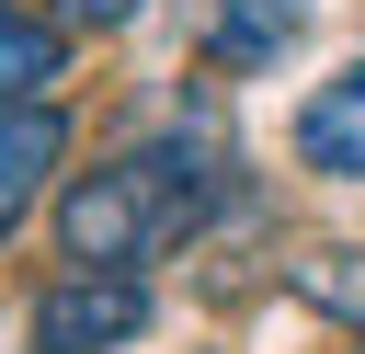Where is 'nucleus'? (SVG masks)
I'll list each match as a JSON object with an SVG mask.
<instances>
[{
  "instance_id": "1",
  "label": "nucleus",
  "mask_w": 365,
  "mask_h": 354,
  "mask_svg": "<svg viewBox=\"0 0 365 354\" xmlns=\"http://www.w3.org/2000/svg\"><path fill=\"white\" fill-rule=\"evenodd\" d=\"M205 206H217V160L182 148V137H160V148H125V160H103V171H80V183L57 194V251H68L80 274H137V263H160Z\"/></svg>"
},
{
  "instance_id": "5",
  "label": "nucleus",
  "mask_w": 365,
  "mask_h": 354,
  "mask_svg": "<svg viewBox=\"0 0 365 354\" xmlns=\"http://www.w3.org/2000/svg\"><path fill=\"white\" fill-rule=\"evenodd\" d=\"M194 23H205V57L217 69H274L297 46L308 0H194Z\"/></svg>"
},
{
  "instance_id": "2",
  "label": "nucleus",
  "mask_w": 365,
  "mask_h": 354,
  "mask_svg": "<svg viewBox=\"0 0 365 354\" xmlns=\"http://www.w3.org/2000/svg\"><path fill=\"white\" fill-rule=\"evenodd\" d=\"M23 331H34V354H114V343L148 331V285L137 274H68V285L34 297Z\"/></svg>"
},
{
  "instance_id": "7",
  "label": "nucleus",
  "mask_w": 365,
  "mask_h": 354,
  "mask_svg": "<svg viewBox=\"0 0 365 354\" xmlns=\"http://www.w3.org/2000/svg\"><path fill=\"white\" fill-rule=\"evenodd\" d=\"M285 285H297L308 308H331V320H365V251H308Z\"/></svg>"
},
{
  "instance_id": "8",
  "label": "nucleus",
  "mask_w": 365,
  "mask_h": 354,
  "mask_svg": "<svg viewBox=\"0 0 365 354\" xmlns=\"http://www.w3.org/2000/svg\"><path fill=\"white\" fill-rule=\"evenodd\" d=\"M46 23L57 34H114V23H137V0H46Z\"/></svg>"
},
{
  "instance_id": "3",
  "label": "nucleus",
  "mask_w": 365,
  "mask_h": 354,
  "mask_svg": "<svg viewBox=\"0 0 365 354\" xmlns=\"http://www.w3.org/2000/svg\"><path fill=\"white\" fill-rule=\"evenodd\" d=\"M68 160V126H57V103H0V240L34 217V194H46V171Z\"/></svg>"
},
{
  "instance_id": "4",
  "label": "nucleus",
  "mask_w": 365,
  "mask_h": 354,
  "mask_svg": "<svg viewBox=\"0 0 365 354\" xmlns=\"http://www.w3.org/2000/svg\"><path fill=\"white\" fill-rule=\"evenodd\" d=\"M297 160L331 171V183H365V57L331 69V80L308 91V114H297Z\"/></svg>"
},
{
  "instance_id": "6",
  "label": "nucleus",
  "mask_w": 365,
  "mask_h": 354,
  "mask_svg": "<svg viewBox=\"0 0 365 354\" xmlns=\"http://www.w3.org/2000/svg\"><path fill=\"white\" fill-rule=\"evenodd\" d=\"M46 80H57V23L0 0V103H46Z\"/></svg>"
}]
</instances>
